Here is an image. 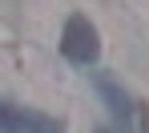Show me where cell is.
Masks as SVG:
<instances>
[{
  "instance_id": "obj_6",
  "label": "cell",
  "mask_w": 149,
  "mask_h": 133,
  "mask_svg": "<svg viewBox=\"0 0 149 133\" xmlns=\"http://www.w3.org/2000/svg\"><path fill=\"white\" fill-rule=\"evenodd\" d=\"M145 133H149V129H145Z\"/></svg>"
},
{
  "instance_id": "obj_5",
  "label": "cell",
  "mask_w": 149,
  "mask_h": 133,
  "mask_svg": "<svg viewBox=\"0 0 149 133\" xmlns=\"http://www.w3.org/2000/svg\"><path fill=\"white\" fill-rule=\"evenodd\" d=\"M101 133H105V129H101Z\"/></svg>"
},
{
  "instance_id": "obj_2",
  "label": "cell",
  "mask_w": 149,
  "mask_h": 133,
  "mask_svg": "<svg viewBox=\"0 0 149 133\" xmlns=\"http://www.w3.org/2000/svg\"><path fill=\"white\" fill-rule=\"evenodd\" d=\"M97 89H101V97L109 101V109H113V117L121 121V125H129V113H133V105H129V97H125L121 89L113 85L109 77H97Z\"/></svg>"
},
{
  "instance_id": "obj_4",
  "label": "cell",
  "mask_w": 149,
  "mask_h": 133,
  "mask_svg": "<svg viewBox=\"0 0 149 133\" xmlns=\"http://www.w3.org/2000/svg\"><path fill=\"white\" fill-rule=\"evenodd\" d=\"M0 133H20V109L0 101Z\"/></svg>"
},
{
  "instance_id": "obj_3",
  "label": "cell",
  "mask_w": 149,
  "mask_h": 133,
  "mask_svg": "<svg viewBox=\"0 0 149 133\" xmlns=\"http://www.w3.org/2000/svg\"><path fill=\"white\" fill-rule=\"evenodd\" d=\"M20 133H61V121L45 113H20Z\"/></svg>"
},
{
  "instance_id": "obj_1",
  "label": "cell",
  "mask_w": 149,
  "mask_h": 133,
  "mask_svg": "<svg viewBox=\"0 0 149 133\" xmlns=\"http://www.w3.org/2000/svg\"><path fill=\"white\" fill-rule=\"evenodd\" d=\"M61 49L69 61L77 65H93L101 56V40H97V28L89 24L85 16H73L69 24H65V36H61Z\"/></svg>"
}]
</instances>
